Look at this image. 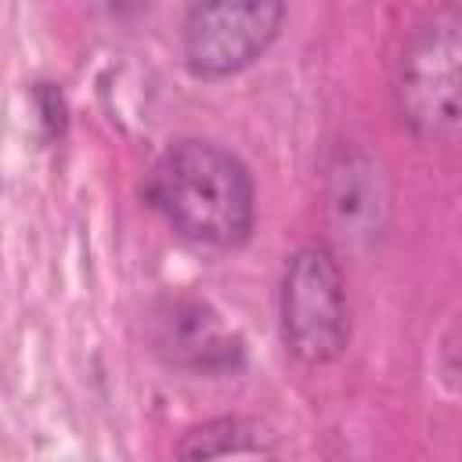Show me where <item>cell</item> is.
<instances>
[{
  "label": "cell",
  "mask_w": 462,
  "mask_h": 462,
  "mask_svg": "<svg viewBox=\"0 0 462 462\" xmlns=\"http://www.w3.org/2000/svg\"><path fill=\"white\" fill-rule=\"evenodd\" d=\"M148 343L170 368L227 375L245 365V343L199 296H162L148 314Z\"/></svg>",
  "instance_id": "cell-5"
},
{
  "label": "cell",
  "mask_w": 462,
  "mask_h": 462,
  "mask_svg": "<svg viewBox=\"0 0 462 462\" xmlns=\"http://www.w3.org/2000/svg\"><path fill=\"white\" fill-rule=\"evenodd\" d=\"M32 105H36V112H40L43 134H47V137H61L65 126H69L65 94H61L54 83H36V87H32Z\"/></svg>",
  "instance_id": "cell-7"
},
{
  "label": "cell",
  "mask_w": 462,
  "mask_h": 462,
  "mask_svg": "<svg viewBox=\"0 0 462 462\" xmlns=\"http://www.w3.org/2000/svg\"><path fill=\"white\" fill-rule=\"evenodd\" d=\"M289 7L278 0L195 4L184 14V65L199 79H224L249 69L282 32Z\"/></svg>",
  "instance_id": "cell-4"
},
{
  "label": "cell",
  "mask_w": 462,
  "mask_h": 462,
  "mask_svg": "<svg viewBox=\"0 0 462 462\" xmlns=\"http://www.w3.org/2000/svg\"><path fill=\"white\" fill-rule=\"evenodd\" d=\"M462 83V11L444 4L419 18L397 54L393 105L419 141H455Z\"/></svg>",
  "instance_id": "cell-2"
},
{
  "label": "cell",
  "mask_w": 462,
  "mask_h": 462,
  "mask_svg": "<svg viewBox=\"0 0 462 462\" xmlns=\"http://www.w3.org/2000/svg\"><path fill=\"white\" fill-rule=\"evenodd\" d=\"M253 422L245 419H209L195 430H188L177 444V458L180 462H213L220 455H231V451H245L253 448Z\"/></svg>",
  "instance_id": "cell-6"
},
{
  "label": "cell",
  "mask_w": 462,
  "mask_h": 462,
  "mask_svg": "<svg viewBox=\"0 0 462 462\" xmlns=\"http://www.w3.org/2000/svg\"><path fill=\"white\" fill-rule=\"evenodd\" d=\"M282 343L303 365H328L350 343L346 289L336 256L325 245H303L289 256L278 292Z\"/></svg>",
  "instance_id": "cell-3"
},
{
  "label": "cell",
  "mask_w": 462,
  "mask_h": 462,
  "mask_svg": "<svg viewBox=\"0 0 462 462\" xmlns=\"http://www.w3.org/2000/svg\"><path fill=\"white\" fill-rule=\"evenodd\" d=\"M144 202L188 242L238 249L253 235L256 188L249 166L217 141H173L144 177Z\"/></svg>",
  "instance_id": "cell-1"
}]
</instances>
